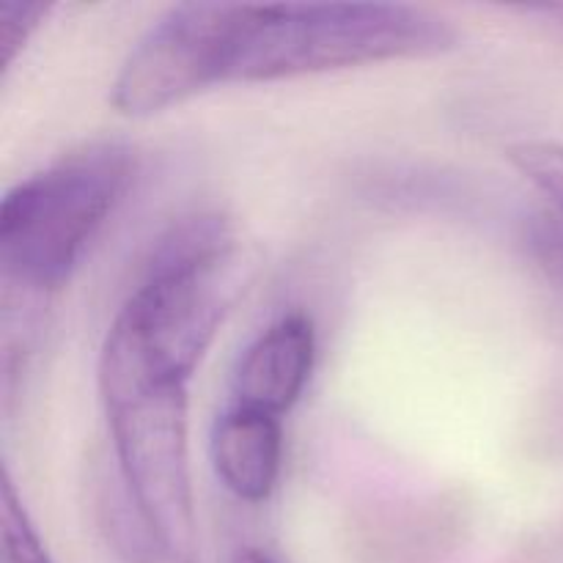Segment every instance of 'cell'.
Wrapping results in <instances>:
<instances>
[{
  "instance_id": "cell-1",
  "label": "cell",
  "mask_w": 563,
  "mask_h": 563,
  "mask_svg": "<svg viewBox=\"0 0 563 563\" xmlns=\"http://www.w3.org/2000/svg\"><path fill=\"white\" fill-rule=\"evenodd\" d=\"M240 247L220 214L185 218L154 245L141 284L115 313L102 355V399L187 385L240 295Z\"/></svg>"
},
{
  "instance_id": "cell-2",
  "label": "cell",
  "mask_w": 563,
  "mask_h": 563,
  "mask_svg": "<svg viewBox=\"0 0 563 563\" xmlns=\"http://www.w3.org/2000/svg\"><path fill=\"white\" fill-rule=\"evenodd\" d=\"M460 47L443 16L405 3H236L225 82H273Z\"/></svg>"
},
{
  "instance_id": "cell-3",
  "label": "cell",
  "mask_w": 563,
  "mask_h": 563,
  "mask_svg": "<svg viewBox=\"0 0 563 563\" xmlns=\"http://www.w3.org/2000/svg\"><path fill=\"white\" fill-rule=\"evenodd\" d=\"M135 179L124 143H88L5 192L0 203V273L5 291L44 297L75 273L88 242Z\"/></svg>"
},
{
  "instance_id": "cell-4",
  "label": "cell",
  "mask_w": 563,
  "mask_h": 563,
  "mask_svg": "<svg viewBox=\"0 0 563 563\" xmlns=\"http://www.w3.org/2000/svg\"><path fill=\"white\" fill-rule=\"evenodd\" d=\"M102 401L148 555L159 563H201L187 385H148Z\"/></svg>"
},
{
  "instance_id": "cell-5",
  "label": "cell",
  "mask_w": 563,
  "mask_h": 563,
  "mask_svg": "<svg viewBox=\"0 0 563 563\" xmlns=\"http://www.w3.org/2000/svg\"><path fill=\"white\" fill-rule=\"evenodd\" d=\"M234 3H179L135 42L121 64L110 104L143 119L225 82Z\"/></svg>"
},
{
  "instance_id": "cell-6",
  "label": "cell",
  "mask_w": 563,
  "mask_h": 563,
  "mask_svg": "<svg viewBox=\"0 0 563 563\" xmlns=\"http://www.w3.org/2000/svg\"><path fill=\"white\" fill-rule=\"evenodd\" d=\"M317 363V330L308 313L295 311L269 324L236 363V407L284 416L306 390Z\"/></svg>"
},
{
  "instance_id": "cell-7",
  "label": "cell",
  "mask_w": 563,
  "mask_h": 563,
  "mask_svg": "<svg viewBox=\"0 0 563 563\" xmlns=\"http://www.w3.org/2000/svg\"><path fill=\"white\" fill-rule=\"evenodd\" d=\"M284 462V427L278 416L231 405L214 423L212 465L223 487L245 504L273 495Z\"/></svg>"
},
{
  "instance_id": "cell-8",
  "label": "cell",
  "mask_w": 563,
  "mask_h": 563,
  "mask_svg": "<svg viewBox=\"0 0 563 563\" xmlns=\"http://www.w3.org/2000/svg\"><path fill=\"white\" fill-rule=\"evenodd\" d=\"M0 563H55L38 539L9 473L0 487Z\"/></svg>"
},
{
  "instance_id": "cell-9",
  "label": "cell",
  "mask_w": 563,
  "mask_h": 563,
  "mask_svg": "<svg viewBox=\"0 0 563 563\" xmlns=\"http://www.w3.org/2000/svg\"><path fill=\"white\" fill-rule=\"evenodd\" d=\"M506 157L563 214V143L517 141Z\"/></svg>"
},
{
  "instance_id": "cell-10",
  "label": "cell",
  "mask_w": 563,
  "mask_h": 563,
  "mask_svg": "<svg viewBox=\"0 0 563 563\" xmlns=\"http://www.w3.org/2000/svg\"><path fill=\"white\" fill-rule=\"evenodd\" d=\"M49 5L44 3H0V69H9L27 38L36 33L47 16Z\"/></svg>"
},
{
  "instance_id": "cell-11",
  "label": "cell",
  "mask_w": 563,
  "mask_h": 563,
  "mask_svg": "<svg viewBox=\"0 0 563 563\" xmlns=\"http://www.w3.org/2000/svg\"><path fill=\"white\" fill-rule=\"evenodd\" d=\"M231 563H284V561L264 548H240L234 553V559H231Z\"/></svg>"
}]
</instances>
